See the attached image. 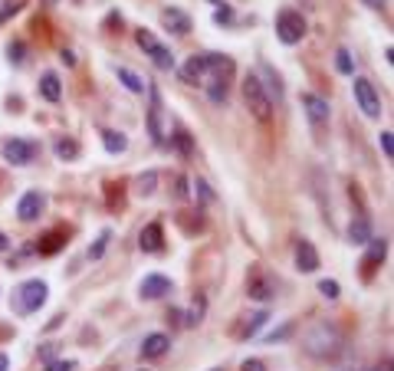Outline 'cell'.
<instances>
[{"label": "cell", "instance_id": "cell-13", "mask_svg": "<svg viewBox=\"0 0 394 371\" xmlns=\"http://www.w3.org/2000/svg\"><path fill=\"white\" fill-rule=\"evenodd\" d=\"M40 210H43V194L40 191H27L20 197V204H16V217L23 223H30L40 217Z\"/></svg>", "mask_w": 394, "mask_h": 371}, {"label": "cell", "instance_id": "cell-39", "mask_svg": "<svg viewBox=\"0 0 394 371\" xmlns=\"http://www.w3.org/2000/svg\"><path fill=\"white\" fill-rule=\"evenodd\" d=\"M60 60L66 63V66H76V53H69V49H62V53H60Z\"/></svg>", "mask_w": 394, "mask_h": 371}, {"label": "cell", "instance_id": "cell-11", "mask_svg": "<svg viewBox=\"0 0 394 371\" xmlns=\"http://www.w3.org/2000/svg\"><path fill=\"white\" fill-rule=\"evenodd\" d=\"M138 247L145 253H161L165 250V230H161V223H145L141 227V234H138Z\"/></svg>", "mask_w": 394, "mask_h": 371}, {"label": "cell", "instance_id": "cell-35", "mask_svg": "<svg viewBox=\"0 0 394 371\" xmlns=\"http://www.w3.org/2000/svg\"><path fill=\"white\" fill-rule=\"evenodd\" d=\"M7 53H10V63H14V66H20V63H23V43H20V40L7 46Z\"/></svg>", "mask_w": 394, "mask_h": 371}, {"label": "cell", "instance_id": "cell-36", "mask_svg": "<svg viewBox=\"0 0 394 371\" xmlns=\"http://www.w3.org/2000/svg\"><path fill=\"white\" fill-rule=\"evenodd\" d=\"M46 371H76V361H49Z\"/></svg>", "mask_w": 394, "mask_h": 371}, {"label": "cell", "instance_id": "cell-20", "mask_svg": "<svg viewBox=\"0 0 394 371\" xmlns=\"http://www.w3.org/2000/svg\"><path fill=\"white\" fill-rule=\"evenodd\" d=\"M371 240V223L364 221V217H355V221L349 223V243H368Z\"/></svg>", "mask_w": 394, "mask_h": 371}, {"label": "cell", "instance_id": "cell-30", "mask_svg": "<svg viewBox=\"0 0 394 371\" xmlns=\"http://www.w3.org/2000/svg\"><path fill=\"white\" fill-rule=\"evenodd\" d=\"M174 145H178V151H181L184 158H191V151H194V145H191V135L184 132V128H178V132H174Z\"/></svg>", "mask_w": 394, "mask_h": 371}, {"label": "cell", "instance_id": "cell-25", "mask_svg": "<svg viewBox=\"0 0 394 371\" xmlns=\"http://www.w3.org/2000/svg\"><path fill=\"white\" fill-rule=\"evenodd\" d=\"M266 319H270L266 312H253V315H250V319L240 326V332H237V335H240V339H253L259 328H263V322H266Z\"/></svg>", "mask_w": 394, "mask_h": 371}, {"label": "cell", "instance_id": "cell-37", "mask_svg": "<svg viewBox=\"0 0 394 371\" xmlns=\"http://www.w3.org/2000/svg\"><path fill=\"white\" fill-rule=\"evenodd\" d=\"M240 371H266V365H263L259 358H246V361L240 365Z\"/></svg>", "mask_w": 394, "mask_h": 371}, {"label": "cell", "instance_id": "cell-33", "mask_svg": "<svg viewBox=\"0 0 394 371\" xmlns=\"http://www.w3.org/2000/svg\"><path fill=\"white\" fill-rule=\"evenodd\" d=\"M200 315H204V299H194V309H191V315H187L184 322H187V326H197Z\"/></svg>", "mask_w": 394, "mask_h": 371}, {"label": "cell", "instance_id": "cell-15", "mask_svg": "<svg viewBox=\"0 0 394 371\" xmlns=\"http://www.w3.org/2000/svg\"><path fill=\"white\" fill-rule=\"evenodd\" d=\"M141 299H161L165 293H171V280L167 276H161V273H152V276H145L141 280Z\"/></svg>", "mask_w": 394, "mask_h": 371}, {"label": "cell", "instance_id": "cell-22", "mask_svg": "<svg viewBox=\"0 0 394 371\" xmlns=\"http://www.w3.org/2000/svg\"><path fill=\"white\" fill-rule=\"evenodd\" d=\"M53 151H56L60 161H76L79 158V142H73V138H56Z\"/></svg>", "mask_w": 394, "mask_h": 371}, {"label": "cell", "instance_id": "cell-5", "mask_svg": "<svg viewBox=\"0 0 394 371\" xmlns=\"http://www.w3.org/2000/svg\"><path fill=\"white\" fill-rule=\"evenodd\" d=\"M351 92H355V102L362 109L368 119H378L381 115V95L375 92V86L364 79V76H355V82H351Z\"/></svg>", "mask_w": 394, "mask_h": 371}, {"label": "cell", "instance_id": "cell-12", "mask_svg": "<svg viewBox=\"0 0 394 371\" xmlns=\"http://www.w3.org/2000/svg\"><path fill=\"white\" fill-rule=\"evenodd\" d=\"M303 109L305 115L312 119V125H325L329 122V102L322 95H316V92H303Z\"/></svg>", "mask_w": 394, "mask_h": 371}, {"label": "cell", "instance_id": "cell-27", "mask_svg": "<svg viewBox=\"0 0 394 371\" xmlns=\"http://www.w3.org/2000/svg\"><path fill=\"white\" fill-rule=\"evenodd\" d=\"M23 7H27V0H0V27H3L7 20H14Z\"/></svg>", "mask_w": 394, "mask_h": 371}, {"label": "cell", "instance_id": "cell-32", "mask_svg": "<svg viewBox=\"0 0 394 371\" xmlns=\"http://www.w3.org/2000/svg\"><path fill=\"white\" fill-rule=\"evenodd\" d=\"M318 293H322L325 299H338L342 289H338V282H335V280H322V282H318Z\"/></svg>", "mask_w": 394, "mask_h": 371}, {"label": "cell", "instance_id": "cell-43", "mask_svg": "<svg viewBox=\"0 0 394 371\" xmlns=\"http://www.w3.org/2000/svg\"><path fill=\"white\" fill-rule=\"evenodd\" d=\"M7 368H10V358H7V355H0V371H7Z\"/></svg>", "mask_w": 394, "mask_h": 371}, {"label": "cell", "instance_id": "cell-34", "mask_svg": "<svg viewBox=\"0 0 394 371\" xmlns=\"http://www.w3.org/2000/svg\"><path fill=\"white\" fill-rule=\"evenodd\" d=\"M381 151H384V158H394V138H391V132H381Z\"/></svg>", "mask_w": 394, "mask_h": 371}, {"label": "cell", "instance_id": "cell-18", "mask_svg": "<svg viewBox=\"0 0 394 371\" xmlns=\"http://www.w3.org/2000/svg\"><path fill=\"white\" fill-rule=\"evenodd\" d=\"M296 267L303 269V273H316L318 269V253L309 240H299V243H296Z\"/></svg>", "mask_w": 394, "mask_h": 371}, {"label": "cell", "instance_id": "cell-17", "mask_svg": "<svg viewBox=\"0 0 394 371\" xmlns=\"http://www.w3.org/2000/svg\"><path fill=\"white\" fill-rule=\"evenodd\" d=\"M167 348H171V339L167 335H161V332H152V335H145V341H141V358H161L167 355Z\"/></svg>", "mask_w": 394, "mask_h": 371}, {"label": "cell", "instance_id": "cell-10", "mask_svg": "<svg viewBox=\"0 0 394 371\" xmlns=\"http://www.w3.org/2000/svg\"><path fill=\"white\" fill-rule=\"evenodd\" d=\"M3 158L10 164H30L36 158V145L33 142H23V138H10V142H3Z\"/></svg>", "mask_w": 394, "mask_h": 371}, {"label": "cell", "instance_id": "cell-24", "mask_svg": "<svg viewBox=\"0 0 394 371\" xmlns=\"http://www.w3.org/2000/svg\"><path fill=\"white\" fill-rule=\"evenodd\" d=\"M115 76L121 79V86L128 92H145V79L138 73H132V69H125V66H115Z\"/></svg>", "mask_w": 394, "mask_h": 371}, {"label": "cell", "instance_id": "cell-23", "mask_svg": "<svg viewBox=\"0 0 394 371\" xmlns=\"http://www.w3.org/2000/svg\"><path fill=\"white\" fill-rule=\"evenodd\" d=\"M207 95H211V102H227V76H211L207 79Z\"/></svg>", "mask_w": 394, "mask_h": 371}, {"label": "cell", "instance_id": "cell-38", "mask_svg": "<svg viewBox=\"0 0 394 371\" xmlns=\"http://www.w3.org/2000/svg\"><path fill=\"white\" fill-rule=\"evenodd\" d=\"M213 20H217V23H230V20H233V10H230V7H220V10H213Z\"/></svg>", "mask_w": 394, "mask_h": 371}, {"label": "cell", "instance_id": "cell-29", "mask_svg": "<svg viewBox=\"0 0 394 371\" xmlns=\"http://www.w3.org/2000/svg\"><path fill=\"white\" fill-rule=\"evenodd\" d=\"M335 69H338V73H345V76L355 73V63H351L349 49H338V53H335Z\"/></svg>", "mask_w": 394, "mask_h": 371}, {"label": "cell", "instance_id": "cell-1", "mask_svg": "<svg viewBox=\"0 0 394 371\" xmlns=\"http://www.w3.org/2000/svg\"><path fill=\"white\" fill-rule=\"evenodd\" d=\"M303 348L312 358H318V361H329V358H335L338 352H342V335H338V328L335 326L318 322V326H312L309 332H305Z\"/></svg>", "mask_w": 394, "mask_h": 371}, {"label": "cell", "instance_id": "cell-28", "mask_svg": "<svg viewBox=\"0 0 394 371\" xmlns=\"http://www.w3.org/2000/svg\"><path fill=\"white\" fill-rule=\"evenodd\" d=\"M154 184H158V175H154V171H145V175L138 178V194H141V197H152Z\"/></svg>", "mask_w": 394, "mask_h": 371}, {"label": "cell", "instance_id": "cell-4", "mask_svg": "<svg viewBox=\"0 0 394 371\" xmlns=\"http://www.w3.org/2000/svg\"><path fill=\"white\" fill-rule=\"evenodd\" d=\"M276 36H279L286 46L303 43V36H305L303 14H299V10H283V14L276 16Z\"/></svg>", "mask_w": 394, "mask_h": 371}, {"label": "cell", "instance_id": "cell-21", "mask_svg": "<svg viewBox=\"0 0 394 371\" xmlns=\"http://www.w3.org/2000/svg\"><path fill=\"white\" fill-rule=\"evenodd\" d=\"M40 95H43L46 102H60L62 89H60V79H56V73H46L43 79H40Z\"/></svg>", "mask_w": 394, "mask_h": 371}, {"label": "cell", "instance_id": "cell-41", "mask_svg": "<svg viewBox=\"0 0 394 371\" xmlns=\"http://www.w3.org/2000/svg\"><path fill=\"white\" fill-rule=\"evenodd\" d=\"M10 250V240H7V234H0V253Z\"/></svg>", "mask_w": 394, "mask_h": 371}, {"label": "cell", "instance_id": "cell-26", "mask_svg": "<svg viewBox=\"0 0 394 371\" xmlns=\"http://www.w3.org/2000/svg\"><path fill=\"white\" fill-rule=\"evenodd\" d=\"M102 145H106L108 155H121V151L128 148V138L121 132H102Z\"/></svg>", "mask_w": 394, "mask_h": 371}, {"label": "cell", "instance_id": "cell-8", "mask_svg": "<svg viewBox=\"0 0 394 371\" xmlns=\"http://www.w3.org/2000/svg\"><path fill=\"white\" fill-rule=\"evenodd\" d=\"M46 282L43 280H27L20 289H16V309L20 312H36L46 302Z\"/></svg>", "mask_w": 394, "mask_h": 371}, {"label": "cell", "instance_id": "cell-3", "mask_svg": "<svg viewBox=\"0 0 394 371\" xmlns=\"http://www.w3.org/2000/svg\"><path fill=\"white\" fill-rule=\"evenodd\" d=\"M243 102L250 105V112H253V119L257 122H270L273 119V99H270V92L266 86L259 82V76H246L243 79Z\"/></svg>", "mask_w": 394, "mask_h": 371}, {"label": "cell", "instance_id": "cell-42", "mask_svg": "<svg viewBox=\"0 0 394 371\" xmlns=\"http://www.w3.org/2000/svg\"><path fill=\"white\" fill-rule=\"evenodd\" d=\"M364 3H368V7H375V10H381V7H384V0H364Z\"/></svg>", "mask_w": 394, "mask_h": 371}, {"label": "cell", "instance_id": "cell-44", "mask_svg": "<svg viewBox=\"0 0 394 371\" xmlns=\"http://www.w3.org/2000/svg\"><path fill=\"white\" fill-rule=\"evenodd\" d=\"M46 3H56V0H46Z\"/></svg>", "mask_w": 394, "mask_h": 371}, {"label": "cell", "instance_id": "cell-31", "mask_svg": "<svg viewBox=\"0 0 394 371\" xmlns=\"http://www.w3.org/2000/svg\"><path fill=\"white\" fill-rule=\"evenodd\" d=\"M108 240H112V230H102V234H99V240H95V247H92V250H89V260H99V256L106 253Z\"/></svg>", "mask_w": 394, "mask_h": 371}, {"label": "cell", "instance_id": "cell-14", "mask_svg": "<svg viewBox=\"0 0 394 371\" xmlns=\"http://www.w3.org/2000/svg\"><path fill=\"white\" fill-rule=\"evenodd\" d=\"M384 256H388V240L384 237H371L368 240V253H364V276H371L375 269H378V263H384Z\"/></svg>", "mask_w": 394, "mask_h": 371}, {"label": "cell", "instance_id": "cell-45", "mask_svg": "<svg viewBox=\"0 0 394 371\" xmlns=\"http://www.w3.org/2000/svg\"><path fill=\"white\" fill-rule=\"evenodd\" d=\"M213 371H220V368H213Z\"/></svg>", "mask_w": 394, "mask_h": 371}, {"label": "cell", "instance_id": "cell-40", "mask_svg": "<svg viewBox=\"0 0 394 371\" xmlns=\"http://www.w3.org/2000/svg\"><path fill=\"white\" fill-rule=\"evenodd\" d=\"M184 184H187V181H184V178H178V188H174V197H181V201H184V197H187V188H184Z\"/></svg>", "mask_w": 394, "mask_h": 371}, {"label": "cell", "instance_id": "cell-2", "mask_svg": "<svg viewBox=\"0 0 394 371\" xmlns=\"http://www.w3.org/2000/svg\"><path fill=\"white\" fill-rule=\"evenodd\" d=\"M233 73V63L227 56H217V53H200V56H191L184 63V82H207L211 76H230Z\"/></svg>", "mask_w": 394, "mask_h": 371}, {"label": "cell", "instance_id": "cell-9", "mask_svg": "<svg viewBox=\"0 0 394 371\" xmlns=\"http://www.w3.org/2000/svg\"><path fill=\"white\" fill-rule=\"evenodd\" d=\"M246 296L257 299V302H270V299L276 296V282L259 267H253L250 269V276H246Z\"/></svg>", "mask_w": 394, "mask_h": 371}, {"label": "cell", "instance_id": "cell-6", "mask_svg": "<svg viewBox=\"0 0 394 371\" xmlns=\"http://www.w3.org/2000/svg\"><path fill=\"white\" fill-rule=\"evenodd\" d=\"M135 40H138V46H141V49L152 56V63L158 66V69H165V73H171V69H174V56H171V49L158 43L152 30H138Z\"/></svg>", "mask_w": 394, "mask_h": 371}, {"label": "cell", "instance_id": "cell-19", "mask_svg": "<svg viewBox=\"0 0 394 371\" xmlns=\"http://www.w3.org/2000/svg\"><path fill=\"white\" fill-rule=\"evenodd\" d=\"M62 247H66V234H62V230H49V234L36 243V250L43 253V256H53V253H60Z\"/></svg>", "mask_w": 394, "mask_h": 371}, {"label": "cell", "instance_id": "cell-7", "mask_svg": "<svg viewBox=\"0 0 394 371\" xmlns=\"http://www.w3.org/2000/svg\"><path fill=\"white\" fill-rule=\"evenodd\" d=\"M148 92H152V109H148V135H152L154 145H165V138H167L165 102H161V92H158V86H148Z\"/></svg>", "mask_w": 394, "mask_h": 371}, {"label": "cell", "instance_id": "cell-46", "mask_svg": "<svg viewBox=\"0 0 394 371\" xmlns=\"http://www.w3.org/2000/svg\"><path fill=\"white\" fill-rule=\"evenodd\" d=\"M375 371H381V368H375Z\"/></svg>", "mask_w": 394, "mask_h": 371}, {"label": "cell", "instance_id": "cell-16", "mask_svg": "<svg viewBox=\"0 0 394 371\" xmlns=\"http://www.w3.org/2000/svg\"><path fill=\"white\" fill-rule=\"evenodd\" d=\"M161 23H165L171 33H178V36L191 33V16L184 14V10H178V7H167V10H161Z\"/></svg>", "mask_w": 394, "mask_h": 371}]
</instances>
